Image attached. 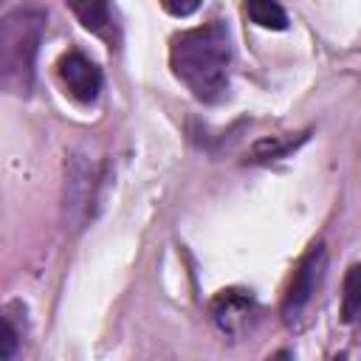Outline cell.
I'll list each match as a JSON object with an SVG mask.
<instances>
[{
  "mask_svg": "<svg viewBox=\"0 0 361 361\" xmlns=\"http://www.w3.org/2000/svg\"><path fill=\"white\" fill-rule=\"evenodd\" d=\"M71 6V11L79 17V23L93 31L96 37H104L107 42H113L116 31H113V11H110V0H65Z\"/></svg>",
  "mask_w": 361,
  "mask_h": 361,
  "instance_id": "obj_6",
  "label": "cell"
},
{
  "mask_svg": "<svg viewBox=\"0 0 361 361\" xmlns=\"http://www.w3.org/2000/svg\"><path fill=\"white\" fill-rule=\"evenodd\" d=\"M245 11L259 28H271V31L288 28V14L276 0H245Z\"/></svg>",
  "mask_w": 361,
  "mask_h": 361,
  "instance_id": "obj_9",
  "label": "cell"
},
{
  "mask_svg": "<svg viewBox=\"0 0 361 361\" xmlns=\"http://www.w3.org/2000/svg\"><path fill=\"white\" fill-rule=\"evenodd\" d=\"M45 34L39 8H14L0 23V85L8 93L28 96L34 87V59Z\"/></svg>",
  "mask_w": 361,
  "mask_h": 361,
  "instance_id": "obj_2",
  "label": "cell"
},
{
  "mask_svg": "<svg viewBox=\"0 0 361 361\" xmlns=\"http://www.w3.org/2000/svg\"><path fill=\"white\" fill-rule=\"evenodd\" d=\"M307 135H296V138H288V135H271V138H259L251 149H248V161L251 164H268V161H276V158H285L290 149H296Z\"/></svg>",
  "mask_w": 361,
  "mask_h": 361,
  "instance_id": "obj_7",
  "label": "cell"
},
{
  "mask_svg": "<svg viewBox=\"0 0 361 361\" xmlns=\"http://www.w3.org/2000/svg\"><path fill=\"white\" fill-rule=\"evenodd\" d=\"M56 73L65 85V90L82 102V104H90L99 99L102 93V71L96 68L93 59H87L82 51H68L59 56L56 62Z\"/></svg>",
  "mask_w": 361,
  "mask_h": 361,
  "instance_id": "obj_4",
  "label": "cell"
},
{
  "mask_svg": "<svg viewBox=\"0 0 361 361\" xmlns=\"http://www.w3.org/2000/svg\"><path fill=\"white\" fill-rule=\"evenodd\" d=\"M324 265H327V254H324V245L316 243L310 245V251L299 259L290 282H288V290H285V299H282V316L285 322H293L313 299L322 276H324Z\"/></svg>",
  "mask_w": 361,
  "mask_h": 361,
  "instance_id": "obj_3",
  "label": "cell"
},
{
  "mask_svg": "<svg viewBox=\"0 0 361 361\" xmlns=\"http://www.w3.org/2000/svg\"><path fill=\"white\" fill-rule=\"evenodd\" d=\"M169 68L186 90L203 102L217 104L228 93L231 37L226 23L214 20L189 31H180L169 42Z\"/></svg>",
  "mask_w": 361,
  "mask_h": 361,
  "instance_id": "obj_1",
  "label": "cell"
},
{
  "mask_svg": "<svg viewBox=\"0 0 361 361\" xmlns=\"http://www.w3.org/2000/svg\"><path fill=\"white\" fill-rule=\"evenodd\" d=\"M341 319L347 324L361 322V262L350 265L344 274V290H341Z\"/></svg>",
  "mask_w": 361,
  "mask_h": 361,
  "instance_id": "obj_8",
  "label": "cell"
},
{
  "mask_svg": "<svg viewBox=\"0 0 361 361\" xmlns=\"http://www.w3.org/2000/svg\"><path fill=\"white\" fill-rule=\"evenodd\" d=\"M14 347H17V330L11 327V322L6 319V338H3V347H0V355L3 358H11V353H14Z\"/></svg>",
  "mask_w": 361,
  "mask_h": 361,
  "instance_id": "obj_11",
  "label": "cell"
},
{
  "mask_svg": "<svg viewBox=\"0 0 361 361\" xmlns=\"http://www.w3.org/2000/svg\"><path fill=\"white\" fill-rule=\"evenodd\" d=\"M164 11H169L172 17H189L192 11H197L200 0H161Z\"/></svg>",
  "mask_w": 361,
  "mask_h": 361,
  "instance_id": "obj_10",
  "label": "cell"
},
{
  "mask_svg": "<svg viewBox=\"0 0 361 361\" xmlns=\"http://www.w3.org/2000/svg\"><path fill=\"white\" fill-rule=\"evenodd\" d=\"M254 313H257V302L248 290H237V288H228V290H220L214 299H212V316H214V324L228 333V336H240L251 327L254 322Z\"/></svg>",
  "mask_w": 361,
  "mask_h": 361,
  "instance_id": "obj_5",
  "label": "cell"
}]
</instances>
